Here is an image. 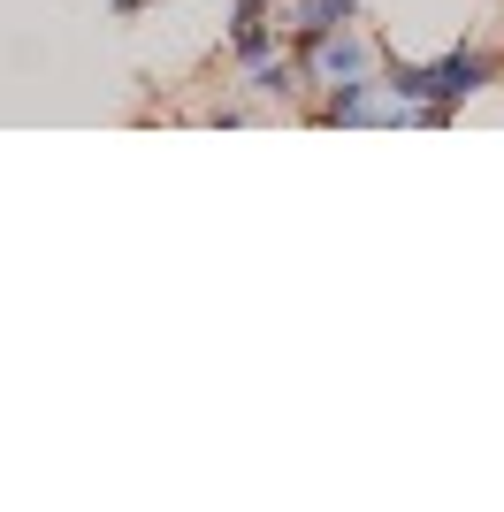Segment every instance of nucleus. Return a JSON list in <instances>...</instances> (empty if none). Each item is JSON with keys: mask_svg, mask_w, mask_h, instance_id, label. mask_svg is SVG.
<instances>
[{"mask_svg": "<svg viewBox=\"0 0 504 512\" xmlns=\"http://www.w3.org/2000/svg\"><path fill=\"white\" fill-rule=\"evenodd\" d=\"M115 8H123V16H138V8H153V0H115Z\"/></svg>", "mask_w": 504, "mask_h": 512, "instance_id": "nucleus-5", "label": "nucleus"}, {"mask_svg": "<svg viewBox=\"0 0 504 512\" xmlns=\"http://www.w3.org/2000/svg\"><path fill=\"white\" fill-rule=\"evenodd\" d=\"M497 77H504V54H497V46H451L443 62H428V107H413V123L443 130L466 100H474V92L497 85Z\"/></svg>", "mask_w": 504, "mask_h": 512, "instance_id": "nucleus-1", "label": "nucleus"}, {"mask_svg": "<svg viewBox=\"0 0 504 512\" xmlns=\"http://www.w3.org/2000/svg\"><path fill=\"white\" fill-rule=\"evenodd\" d=\"M306 85H314V77H306V62H298V54H268V62L245 69V92H252L260 107H291Z\"/></svg>", "mask_w": 504, "mask_h": 512, "instance_id": "nucleus-3", "label": "nucleus"}, {"mask_svg": "<svg viewBox=\"0 0 504 512\" xmlns=\"http://www.w3.org/2000/svg\"><path fill=\"white\" fill-rule=\"evenodd\" d=\"M344 23H359V0H291V46L306 54V46H321L329 31H344Z\"/></svg>", "mask_w": 504, "mask_h": 512, "instance_id": "nucleus-4", "label": "nucleus"}, {"mask_svg": "<svg viewBox=\"0 0 504 512\" xmlns=\"http://www.w3.org/2000/svg\"><path fill=\"white\" fill-rule=\"evenodd\" d=\"M291 54H298V46H291ZM298 62H306V77L329 92V85H359V77H382V46L367 39L359 23H344V31H329L321 46H306Z\"/></svg>", "mask_w": 504, "mask_h": 512, "instance_id": "nucleus-2", "label": "nucleus"}]
</instances>
